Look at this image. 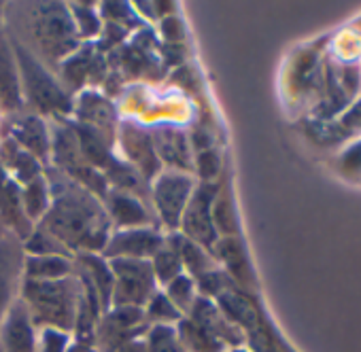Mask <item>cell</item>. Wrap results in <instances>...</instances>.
Listing matches in <instances>:
<instances>
[{"mask_svg":"<svg viewBox=\"0 0 361 352\" xmlns=\"http://www.w3.org/2000/svg\"><path fill=\"white\" fill-rule=\"evenodd\" d=\"M113 352H147V350H145V335L138 337V339H132V341H128V344H123V346H119V348L113 350Z\"/></svg>","mask_w":361,"mask_h":352,"instance_id":"cell-40","label":"cell"},{"mask_svg":"<svg viewBox=\"0 0 361 352\" xmlns=\"http://www.w3.org/2000/svg\"><path fill=\"white\" fill-rule=\"evenodd\" d=\"M164 295L170 299V303L183 314V316H188L190 314V310L194 308V303H196V299H198V289H196V280L192 278V276H188V274H180V276H176L172 282H168L164 289Z\"/></svg>","mask_w":361,"mask_h":352,"instance_id":"cell-31","label":"cell"},{"mask_svg":"<svg viewBox=\"0 0 361 352\" xmlns=\"http://www.w3.org/2000/svg\"><path fill=\"white\" fill-rule=\"evenodd\" d=\"M327 41L329 34L298 47L287 62L285 96L306 115L312 113L323 96V60L327 51Z\"/></svg>","mask_w":361,"mask_h":352,"instance_id":"cell-5","label":"cell"},{"mask_svg":"<svg viewBox=\"0 0 361 352\" xmlns=\"http://www.w3.org/2000/svg\"><path fill=\"white\" fill-rule=\"evenodd\" d=\"M113 274V306L145 308V303L159 291L151 263L145 259H106Z\"/></svg>","mask_w":361,"mask_h":352,"instance_id":"cell-7","label":"cell"},{"mask_svg":"<svg viewBox=\"0 0 361 352\" xmlns=\"http://www.w3.org/2000/svg\"><path fill=\"white\" fill-rule=\"evenodd\" d=\"M32 39L43 58L62 64L71 54L81 47L75 22L68 5L62 3H37L30 11Z\"/></svg>","mask_w":361,"mask_h":352,"instance_id":"cell-4","label":"cell"},{"mask_svg":"<svg viewBox=\"0 0 361 352\" xmlns=\"http://www.w3.org/2000/svg\"><path fill=\"white\" fill-rule=\"evenodd\" d=\"M166 242V236L155 227L113 230L102 257L104 259H145L149 261Z\"/></svg>","mask_w":361,"mask_h":352,"instance_id":"cell-11","label":"cell"},{"mask_svg":"<svg viewBox=\"0 0 361 352\" xmlns=\"http://www.w3.org/2000/svg\"><path fill=\"white\" fill-rule=\"evenodd\" d=\"M5 127H0L5 138H11L20 149L35 155L43 165L51 157V130L47 121L37 113H18L5 117Z\"/></svg>","mask_w":361,"mask_h":352,"instance_id":"cell-10","label":"cell"},{"mask_svg":"<svg viewBox=\"0 0 361 352\" xmlns=\"http://www.w3.org/2000/svg\"><path fill=\"white\" fill-rule=\"evenodd\" d=\"M142 312H145V320L149 327H153V325H172L174 327L180 318H183V314L170 303V299L164 295L161 289L155 291V295L145 303Z\"/></svg>","mask_w":361,"mask_h":352,"instance_id":"cell-32","label":"cell"},{"mask_svg":"<svg viewBox=\"0 0 361 352\" xmlns=\"http://www.w3.org/2000/svg\"><path fill=\"white\" fill-rule=\"evenodd\" d=\"M226 352H249L247 346H238V348H228Z\"/></svg>","mask_w":361,"mask_h":352,"instance_id":"cell-41","label":"cell"},{"mask_svg":"<svg viewBox=\"0 0 361 352\" xmlns=\"http://www.w3.org/2000/svg\"><path fill=\"white\" fill-rule=\"evenodd\" d=\"M49 206H51V187L47 181V174L22 185V208L32 225H39L45 219Z\"/></svg>","mask_w":361,"mask_h":352,"instance_id":"cell-26","label":"cell"},{"mask_svg":"<svg viewBox=\"0 0 361 352\" xmlns=\"http://www.w3.org/2000/svg\"><path fill=\"white\" fill-rule=\"evenodd\" d=\"M77 113V123L85 125L94 132H98L102 138H106L109 142H115L117 136V113L115 106L111 104V100H106L102 94L94 92V89H85L75 108Z\"/></svg>","mask_w":361,"mask_h":352,"instance_id":"cell-18","label":"cell"},{"mask_svg":"<svg viewBox=\"0 0 361 352\" xmlns=\"http://www.w3.org/2000/svg\"><path fill=\"white\" fill-rule=\"evenodd\" d=\"M149 263H151V270H153V276H155V282L159 289H164L176 276L185 274L183 263H180V257H178V251L174 249V244L168 238H166L164 246L149 259Z\"/></svg>","mask_w":361,"mask_h":352,"instance_id":"cell-29","label":"cell"},{"mask_svg":"<svg viewBox=\"0 0 361 352\" xmlns=\"http://www.w3.org/2000/svg\"><path fill=\"white\" fill-rule=\"evenodd\" d=\"M68 276H75V257L24 255V280L49 282V280H62Z\"/></svg>","mask_w":361,"mask_h":352,"instance_id":"cell-22","label":"cell"},{"mask_svg":"<svg viewBox=\"0 0 361 352\" xmlns=\"http://www.w3.org/2000/svg\"><path fill=\"white\" fill-rule=\"evenodd\" d=\"M334 172L346 183L361 185V138L346 142L331 155Z\"/></svg>","mask_w":361,"mask_h":352,"instance_id":"cell-28","label":"cell"},{"mask_svg":"<svg viewBox=\"0 0 361 352\" xmlns=\"http://www.w3.org/2000/svg\"><path fill=\"white\" fill-rule=\"evenodd\" d=\"M115 138H117L119 149L126 157V163L132 165L147 183H151L155 176L164 170L159 159H157L151 132L147 127H142L140 123H134V121L119 123Z\"/></svg>","mask_w":361,"mask_h":352,"instance_id":"cell-9","label":"cell"},{"mask_svg":"<svg viewBox=\"0 0 361 352\" xmlns=\"http://www.w3.org/2000/svg\"><path fill=\"white\" fill-rule=\"evenodd\" d=\"M98 60L100 58L94 56V49L92 47H79L75 54H71L60 64L64 81L71 87H75V89L83 87L90 81V77H96L98 75Z\"/></svg>","mask_w":361,"mask_h":352,"instance_id":"cell-27","label":"cell"},{"mask_svg":"<svg viewBox=\"0 0 361 352\" xmlns=\"http://www.w3.org/2000/svg\"><path fill=\"white\" fill-rule=\"evenodd\" d=\"M0 165L9 172V176L20 187L45 174V165L35 155L26 153L11 138L5 136L0 140Z\"/></svg>","mask_w":361,"mask_h":352,"instance_id":"cell-21","label":"cell"},{"mask_svg":"<svg viewBox=\"0 0 361 352\" xmlns=\"http://www.w3.org/2000/svg\"><path fill=\"white\" fill-rule=\"evenodd\" d=\"M211 215H213V225H215L219 238L240 236V219H238V213H236L230 181H224V179L219 181Z\"/></svg>","mask_w":361,"mask_h":352,"instance_id":"cell-23","label":"cell"},{"mask_svg":"<svg viewBox=\"0 0 361 352\" xmlns=\"http://www.w3.org/2000/svg\"><path fill=\"white\" fill-rule=\"evenodd\" d=\"M153 146L157 153V159L166 170H176L194 174V146L192 138L183 127L176 125H157L151 127Z\"/></svg>","mask_w":361,"mask_h":352,"instance_id":"cell-12","label":"cell"},{"mask_svg":"<svg viewBox=\"0 0 361 352\" xmlns=\"http://www.w3.org/2000/svg\"><path fill=\"white\" fill-rule=\"evenodd\" d=\"M68 11H71V18L75 22V28H77V34L79 39H94L102 32V18L100 13L92 7V5H85V3H71L68 5Z\"/></svg>","mask_w":361,"mask_h":352,"instance_id":"cell-33","label":"cell"},{"mask_svg":"<svg viewBox=\"0 0 361 352\" xmlns=\"http://www.w3.org/2000/svg\"><path fill=\"white\" fill-rule=\"evenodd\" d=\"M147 352H183L176 337V325H153L145 333Z\"/></svg>","mask_w":361,"mask_h":352,"instance_id":"cell-34","label":"cell"},{"mask_svg":"<svg viewBox=\"0 0 361 352\" xmlns=\"http://www.w3.org/2000/svg\"><path fill=\"white\" fill-rule=\"evenodd\" d=\"M198 179L194 174L176 172V170H161L155 179L149 183V196L153 202L155 217L164 230L170 234L178 232L180 219L194 196Z\"/></svg>","mask_w":361,"mask_h":352,"instance_id":"cell-6","label":"cell"},{"mask_svg":"<svg viewBox=\"0 0 361 352\" xmlns=\"http://www.w3.org/2000/svg\"><path fill=\"white\" fill-rule=\"evenodd\" d=\"M24 280V249L22 240L7 234L0 240V322L11 303L20 297Z\"/></svg>","mask_w":361,"mask_h":352,"instance_id":"cell-14","label":"cell"},{"mask_svg":"<svg viewBox=\"0 0 361 352\" xmlns=\"http://www.w3.org/2000/svg\"><path fill=\"white\" fill-rule=\"evenodd\" d=\"M308 134L325 149L338 151L350 140L361 138V96L329 121L308 119Z\"/></svg>","mask_w":361,"mask_h":352,"instance_id":"cell-13","label":"cell"},{"mask_svg":"<svg viewBox=\"0 0 361 352\" xmlns=\"http://www.w3.org/2000/svg\"><path fill=\"white\" fill-rule=\"evenodd\" d=\"M54 174L56 181L47 176L51 187V206L39 225L54 234L73 255H102L113 230L102 200L71 181L62 172L54 170Z\"/></svg>","mask_w":361,"mask_h":352,"instance_id":"cell-1","label":"cell"},{"mask_svg":"<svg viewBox=\"0 0 361 352\" xmlns=\"http://www.w3.org/2000/svg\"><path fill=\"white\" fill-rule=\"evenodd\" d=\"M79 293H81V284L75 274V276H68L62 280H49V282L22 280L20 299L28 308L30 318L37 329L51 327V329L73 333L75 322H77Z\"/></svg>","mask_w":361,"mask_h":352,"instance_id":"cell-2","label":"cell"},{"mask_svg":"<svg viewBox=\"0 0 361 352\" xmlns=\"http://www.w3.org/2000/svg\"><path fill=\"white\" fill-rule=\"evenodd\" d=\"M24 108L22 79L16 51L7 32L0 30V113L5 117L18 115Z\"/></svg>","mask_w":361,"mask_h":352,"instance_id":"cell-17","label":"cell"},{"mask_svg":"<svg viewBox=\"0 0 361 352\" xmlns=\"http://www.w3.org/2000/svg\"><path fill=\"white\" fill-rule=\"evenodd\" d=\"M71 341H73V333L45 327V329H39L37 352H68Z\"/></svg>","mask_w":361,"mask_h":352,"instance_id":"cell-37","label":"cell"},{"mask_svg":"<svg viewBox=\"0 0 361 352\" xmlns=\"http://www.w3.org/2000/svg\"><path fill=\"white\" fill-rule=\"evenodd\" d=\"M168 240H170V242L174 244V249L178 251L180 263H183V270H185L188 276L198 278V276H202V274H207V272L219 268L217 261H215V257L211 255V251H207L204 246H200V244L188 240L185 236H180L178 232L170 234Z\"/></svg>","mask_w":361,"mask_h":352,"instance_id":"cell-24","label":"cell"},{"mask_svg":"<svg viewBox=\"0 0 361 352\" xmlns=\"http://www.w3.org/2000/svg\"><path fill=\"white\" fill-rule=\"evenodd\" d=\"M176 337L183 352H226L228 348L202 325L183 316L176 322Z\"/></svg>","mask_w":361,"mask_h":352,"instance_id":"cell-25","label":"cell"},{"mask_svg":"<svg viewBox=\"0 0 361 352\" xmlns=\"http://www.w3.org/2000/svg\"><path fill=\"white\" fill-rule=\"evenodd\" d=\"M7 234H9V232H7V227L3 225V221H0V240H3V238H5Z\"/></svg>","mask_w":361,"mask_h":352,"instance_id":"cell-42","label":"cell"},{"mask_svg":"<svg viewBox=\"0 0 361 352\" xmlns=\"http://www.w3.org/2000/svg\"><path fill=\"white\" fill-rule=\"evenodd\" d=\"M159 28H161V37L168 45H180L185 39V28H183V22L174 15H168V18H161L159 20Z\"/></svg>","mask_w":361,"mask_h":352,"instance_id":"cell-38","label":"cell"},{"mask_svg":"<svg viewBox=\"0 0 361 352\" xmlns=\"http://www.w3.org/2000/svg\"><path fill=\"white\" fill-rule=\"evenodd\" d=\"M196 280V289H198V295L200 297H209V299H215L217 295H221L224 291L232 289L234 282L230 280V276L221 270V268H215L198 278Z\"/></svg>","mask_w":361,"mask_h":352,"instance_id":"cell-36","label":"cell"},{"mask_svg":"<svg viewBox=\"0 0 361 352\" xmlns=\"http://www.w3.org/2000/svg\"><path fill=\"white\" fill-rule=\"evenodd\" d=\"M224 161L217 149L209 146L194 153V172L198 174L200 183H217L221 179Z\"/></svg>","mask_w":361,"mask_h":352,"instance_id":"cell-35","label":"cell"},{"mask_svg":"<svg viewBox=\"0 0 361 352\" xmlns=\"http://www.w3.org/2000/svg\"><path fill=\"white\" fill-rule=\"evenodd\" d=\"M211 255L215 257L217 265L230 276V280L234 282L236 289L245 291V293H253L255 289V272L249 259V253L245 249V242L240 240V236H230V238H219L213 249Z\"/></svg>","mask_w":361,"mask_h":352,"instance_id":"cell-15","label":"cell"},{"mask_svg":"<svg viewBox=\"0 0 361 352\" xmlns=\"http://www.w3.org/2000/svg\"><path fill=\"white\" fill-rule=\"evenodd\" d=\"M219 181L217 183H200L198 181L194 196H192V200L183 213V219H180V225H178L180 236H185L188 240L204 246L207 251H211L213 244L219 240V234L213 225V215H211Z\"/></svg>","mask_w":361,"mask_h":352,"instance_id":"cell-8","label":"cell"},{"mask_svg":"<svg viewBox=\"0 0 361 352\" xmlns=\"http://www.w3.org/2000/svg\"><path fill=\"white\" fill-rule=\"evenodd\" d=\"M18 68H20V79H22V94H24V104L28 102L37 115H51L56 119H64L73 115L75 102L71 94L54 79V75L37 60L32 51H28L24 45L11 39Z\"/></svg>","mask_w":361,"mask_h":352,"instance_id":"cell-3","label":"cell"},{"mask_svg":"<svg viewBox=\"0 0 361 352\" xmlns=\"http://www.w3.org/2000/svg\"><path fill=\"white\" fill-rule=\"evenodd\" d=\"M37 335L28 308L18 297L7 310L3 322H0V348L3 352H37Z\"/></svg>","mask_w":361,"mask_h":352,"instance_id":"cell-16","label":"cell"},{"mask_svg":"<svg viewBox=\"0 0 361 352\" xmlns=\"http://www.w3.org/2000/svg\"><path fill=\"white\" fill-rule=\"evenodd\" d=\"M0 352H3V348H0Z\"/></svg>","mask_w":361,"mask_h":352,"instance_id":"cell-44","label":"cell"},{"mask_svg":"<svg viewBox=\"0 0 361 352\" xmlns=\"http://www.w3.org/2000/svg\"><path fill=\"white\" fill-rule=\"evenodd\" d=\"M104 210L109 215L111 227L115 230H134V227H155L153 213L145 206V202L132 194L109 189L102 200Z\"/></svg>","mask_w":361,"mask_h":352,"instance_id":"cell-19","label":"cell"},{"mask_svg":"<svg viewBox=\"0 0 361 352\" xmlns=\"http://www.w3.org/2000/svg\"><path fill=\"white\" fill-rule=\"evenodd\" d=\"M0 22H3V7H0Z\"/></svg>","mask_w":361,"mask_h":352,"instance_id":"cell-43","label":"cell"},{"mask_svg":"<svg viewBox=\"0 0 361 352\" xmlns=\"http://www.w3.org/2000/svg\"><path fill=\"white\" fill-rule=\"evenodd\" d=\"M24 255L32 257H45V255H64V257H75L54 234H49L43 225H35L30 236L22 242Z\"/></svg>","mask_w":361,"mask_h":352,"instance_id":"cell-30","label":"cell"},{"mask_svg":"<svg viewBox=\"0 0 361 352\" xmlns=\"http://www.w3.org/2000/svg\"><path fill=\"white\" fill-rule=\"evenodd\" d=\"M68 352H98V348H96L94 341H83V339L73 337V341L68 346Z\"/></svg>","mask_w":361,"mask_h":352,"instance_id":"cell-39","label":"cell"},{"mask_svg":"<svg viewBox=\"0 0 361 352\" xmlns=\"http://www.w3.org/2000/svg\"><path fill=\"white\" fill-rule=\"evenodd\" d=\"M0 221H3L11 236L22 242L35 230L22 208V187L11 179L3 165H0Z\"/></svg>","mask_w":361,"mask_h":352,"instance_id":"cell-20","label":"cell"}]
</instances>
